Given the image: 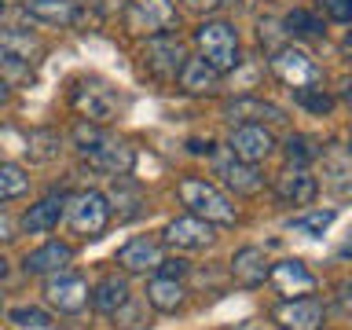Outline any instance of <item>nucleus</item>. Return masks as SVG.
<instances>
[{"label":"nucleus","mask_w":352,"mask_h":330,"mask_svg":"<svg viewBox=\"0 0 352 330\" xmlns=\"http://www.w3.org/2000/svg\"><path fill=\"white\" fill-rule=\"evenodd\" d=\"M74 143L81 151V158L92 165L96 173H107V176H125L132 169V151L121 143L118 136L96 129L92 121H81L74 129Z\"/></svg>","instance_id":"f257e3e1"},{"label":"nucleus","mask_w":352,"mask_h":330,"mask_svg":"<svg viewBox=\"0 0 352 330\" xmlns=\"http://www.w3.org/2000/svg\"><path fill=\"white\" fill-rule=\"evenodd\" d=\"M176 195H180V202L187 209H191V217L206 220V224H235V206H231V198L220 191L217 184L202 180V176L180 180Z\"/></svg>","instance_id":"f03ea898"},{"label":"nucleus","mask_w":352,"mask_h":330,"mask_svg":"<svg viewBox=\"0 0 352 330\" xmlns=\"http://www.w3.org/2000/svg\"><path fill=\"white\" fill-rule=\"evenodd\" d=\"M195 41L202 48V59L213 66V70H235L239 66V33L231 22H202L195 30Z\"/></svg>","instance_id":"7ed1b4c3"},{"label":"nucleus","mask_w":352,"mask_h":330,"mask_svg":"<svg viewBox=\"0 0 352 330\" xmlns=\"http://www.w3.org/2000/svg\"><path fill=\"white\" fill-rule=\"evenodd\" d=\"M66 220H70V228L77 231V235H85V239H92L99 235V231L107 228V220H110V202L99 191H81V195H74V198H66Z\"/></svg>","instance_id":"20e7f679"},{"label":"nucleus","mask_w":352,"mask_h":330,"mask_svg":"<svg viewBox=\"0 0 352 330\" xmlns=\"http://www.w3.org/2000/svg\"><path fill=\"white\" fill-rule=\"evenodd\" d=\"M125 22L140 37H158L169 26H176V8L173 0H129Z\"/></svg>","instance_id":"39448f33"},{"label":"nucleus","mask_w":352,"mask_h":330,"mask_svg":"<svg viewBox=\"0 0 352 330\" xmlns=\"http://www.w3.org/2000/svg\"><path fill=\"white\" fill-rule=\"evenodd\" d=\"M272 70H275V77H279L283 85H290V88H308V85L323 81V74H319L312 55L301 52V48H290V44L272 52Z\"/></svg>","instance_id":"423d86ee"},{"label":"nucleus","mask_w":352,"mask_h":330,"mask_svg":"<svg viewBox=\"0 0 352 330\" xmlns=\"http://www.w3.org/2000/svg\"><path fill=\"white\" fill-rule=\"evenodd\" d=\"M272 319L279 323V330H319L327 319V308L319 297L305 294V297H286L272 308Z\"/></svg>","instance_id":"0eeeda50"},{"label":"nucleus","mask_w":352,"mask_h":330,"mask_svg":"<svg viewBox=\"0 0 352 330\" xmlns=\"http://www.w3.org/2000/svg\"><path fill=\"white\" fill-rule=\"evenodd\" d=\"M88 283L81 275H70V272H55L48 275V283H44V297H48V305H55L59 312L66 316H77L81 308L88 305Z\"/></svg>","instance_id":"6e6552de"},{"label":"nucleus","mask_w":352,"mask_h":330,"mask_svg":"<svg viewBox=\"0 0 352 330\" xmlns=\"http://www.w3.org/2000/svg\"><path fill=\"white\" fill-rule=\"evenodd\" d=\"M74 107L85 114V121L103 125V121H110L118 114V96L103 81H81L74 88Z\"/></svg>","instance_id":"1a4fd4ad"},{"label":"nucleus","mask_w":352,"mask_h":330,"mask_svg":"<svg viewBox=\"0 0 352 330\" xmlns=\"http://www.w3.org/2000/svg\"><path fill=\"white\" fill-rule=\"evenodd\" d=\"M213 169H217V176H220V180H224L235 195H257L261 187H264V176L257 173V165L239 162L231 151H220V154H217Z\"/></svg>","instance_id":"9d476101"},{"label":"nucleus","mask_w":352,"mask_h":330,"mask_svg":"<svg viewBox=\"0 0 352 330\" xmlns=\"http://www.w3.org/2000/svg\"><path fill=\"white\" fill-rule=\"evenodd\" d=\"M275 147V140H272V132L257 125V121H250V125H239L235 132H231V143H228V151L235 154L239 162H250V165H257L264 162L272 154Z\"/></svg>","instance_id":"9b49d317"},{"label":"nucleus","mask_w":352,"mask_h":330,"mask_svg":"<svg viewBox=\"0 0 352 330\" xmlns=\"http://www.w3.org/2000/svg\"><path fill=\"white\" fill-rule=\"evenodd\" d=\"M162 239L169 242L173 250H206L209 242H213V224H206V220L187 213V217L169 220L162 231Z\"/></svg>","instance_id":"f8f14e48"},{"label":"nucleus","mask_w":352,"mask_h":330,"mask_svg":"<svg viewBox=\"0 0 352 330\" xmlns=\"http://www.w3.org/2000/svg\"><path fill=\"white\" fill-rule=\"evenodd\" d=\"M41 55H44V44L33 33L26 30L0 33V63L4 66H33V63H41Z\"/></svg>","instance_id":"ddd939ff"},{"label":"nucleus","mask_w":352,"mask_h":330,"mask_svg":"<svg viewBox=\"0 0 352 330\" xmlns=\"http://www.w3.org/2000/svg\"><path fill=\"white\" fill-rule=\"evenodd\" d=\"M184 44L176 37H154L147 44V70L158 77V81H176V74H180L184 66Z\"/></svg>","instance_id":"4468645a"},{"label":"nucleus","mask_w":352,"mask_h":330,"mask_svg":"<svg viewBox=\"0 0 352 330\" xmlns=\"http://www.w3.org/2000/svg\"><path fill=\"white\" fill-rule=\"evenodd\" d=\"M268 279L275 286V294H283V297H305V294L316 290V275L308 272L301 261H279V264H272Z\"/></svg>","instance_id":"2eb2a0df"},{"label":"nucleus","mask_w":352,"mask_h":330,"mask_svg":"<svg viewBox=\"0 0 352 330\" xmlns=\"http://www.w3.org/2000/svg\"><path fill=\"white\" fill-rule=\"evenodd\" d=\"M70 261H74V250L66 242H44L41 250L26 253L22 268H26V275H55L70 268Z\"/></svg>","instance_id":"dca6fc26"},{"label":"nucleus","mask_w":352,"mask_h":330,"mask_svg":"<svg viewBox=\"0 0 352 330\" xmlns=\"http://www.w3.org/2000/svg\"><path fill=\"white\" fill-rule=\"evenodd\" d=\"M63 209H66V195L63 191L44 195L37 206L26 209V217H22V231H26V235H44V231H52L55 224H59Z\"/></svg>","instance_id":"f3484780"},{"label":"nucleus","mask_w":352,"mask_h":330,"mask_svg":"<svg viewBox=\"0 0 352 330\" xmlns=\"http://www.w3.org/2000/svg\"><path fill=\"white\" fill-rule=\"evenodd\" d=\"M158 261H162V242L151 239V235H140V239H132L129 246L118 250V264L125 272H154Z\"/></svg>","instance_id":"a211bd4d"},{"label":"nucleus","mask_w":352,"mask_h":330,"mask_svg":"<svg viewBox=\"0 0 352 330\" xmlns=\"http://www.w3.org/2000/svg\"><path fill=\"white\" fill-rule=\"evenodd\" d=\"M316 191H319L316 176H308L305 169H286L275 180V195H279L283 206H312Z\"/></svg>","instance_id":"6ab92c4d"},{"label":"nucleus","mask_w":352,"mask_h":330,"mask_svg":"<svg viewBox=\"0 0 352 330\" xmlns=\"http://www.w3.org/2000/svg\"><path fill=\"white\" fill-rule=\"evenodd\" d=\"M268 257H264V250L257 246H242L235 257H231V275H235V283L239 286H261L264 279H268Z\"/></svg>","instance_id":"aec40b11"},{"label":"nucleus","mask_w":352,"mask_h":330,"mask_svg":"<svg viewBox=\"0 0 352 330\" xmlns=\"http://www.w3.org/2000/svg\"><path fill=\"white\" fill-rule=\"evenodd\" d=\"M180 88L191 96H213L220 88V70H213L206 59H184L180 66Z\"/></svg>","instance_id":"412c9836"},{"label":"nucleus","mask_w":352,"mask_h":330,"mask_svg":"<svg viewBox=\"0 0 352 330\" xmlns=\"http://www.w3.org/2000/svg\"><path fill=\"white\" fill-rule=\"evenodd\" d=\"M323 176H327V187L334 191L338 198L349 195V176H352V162H349V151L334 143V147L323 151Z\"/></svg>","instance_id":"4be33fe9"},{"label":"nucleus","mask_w":352,"mask_h":330,"mask_svg":"<svg viewBox=\"0 0 352 330\" xmlns=\"http://www.w3.org/2000/svg\"><path fill=\"white\" fill-rule=\"evenodd\" d=\"M88 301L96 305V312H103V316H114L118 308L129 301V283L121 279V275H107V279L99 283L92 294H88Z\"/></svg>","instance_id":"5701e85b"},{"label":"nucleus","mask_w":352,"mask_h":330,"mask_svg":"<svg viewBox=\"0 0 352 330\" xmlns=\"http://www.w3.org/2000/svg\"><path fill=\"white\" fill-rule=\"evenodd\" d=\"M184 279H165V275H154L151 286H147V301L158 308V312H176L184 305Z\"/></svg>","instance_id":"b1692460"},{"label":"nucleus","mask_w":352,"mask_h":330,"mask_svg":"<svg viewBox=\"0 0 352 330\" xmlns=\"http://www.w3.org/2000/svg\"><path fill=\"white\" fill-rule=\"evenodd\" d=\"M224 114H228V121H242V125H250V121H261V118L283 121V110L275 107V103H264V99H235V103L224 107Z\"/></svg>","instance_id":"393cba45"},{"label":"nucleus","mask_w":352,"mask_h":330,"mask_svg":"<svg viewBox=\"0 0 352 330\" xmlns=\"http://www.w3.org/2000/svg\"><path fill=\"white\" fill-rule=\"evenodd\" d=\"M22 8H26L33 19L52 22V26H66V22H74V15H77L74 0H22Z\"/></svg>","instance_id":"a878e982"},{"label":"nucleus","mask_w":352,"mask_h":330,"mask_svg":"<svg viewBox=\"0 0 352 330\" xmlns=\"http://www.w3.org/2000/svg\"><path fill=\"white\" fill-rule=\"evenodd\" d=\"M59 143H63L59 132H52V129H37V132H30V136H26L22 151L30 154V162H52L55 154H59Z\"/></svg>","instance_id":"bb28decb"},{"label":"nucleus","mask_w":352,"mask_h":330,"mask_svg":"<svg viewBox=\"0 0 352 330\" xmlns=\"http://www.w3.org/2000/svg\"><path fill=\"white\" fill-rule=\"evenodd\" d=\"M30 191V176L11 162H0V198H22Z\"/></svg>","instance_id":"cd10ccee"},{"label":"nucleus","mask_w":352,"mask_h":330,"mask_svg":"<svg viewBox=\"0 0 352 330\" xmlns=\"http://www.w3.org/2000/svg\"><path fill=\"white\" fill-rule=\"evenodd\" d=\"M283 26H286V33H297V37H323V22L305 8L290 11V15L283 19Z\"/></svg>","instance_id":"c85d7f7f"},{"label":"nucleus","mask_w":352,"mask_h":330,"mask_svg":"<svg viewBox=\"0 0 352 330\" xmlns=\"http://www.w3.org/2000/svg\"><path fill=\"white\" fill-rule=\"evenodd\" d=\"M334 209H316V213H305V217H294L290 228L294 231H305V235H323V231L334 224Z\"/></svg>","instance_id":"c756f323"},{"label":"nucleus","mask_w":352,"mask_h":330,"mask_svg":"<svg viewBox=\"0 0 352 330\" xmlns=\"http://www.w3.org/2000/svg\"><path fill=\"white\" fill-rule=\"evenodd\" d=\"M286 158H290L294 169H305L312 158H319V151L312 147V140H308V136H290V140H286Z\"/></svg>","instance_id":"7c9ffc66"},{"label":"nucleus","mask_w":352,"mask_h":330,"mask_svg":"<svg viewBox=\"0 0 352 330\" xmlns=\"http://www.w3.org/2000/svg\"><path fill=\"white\" fill-rule=\"evenodd\" d=\"M11 323H15V327H33V330H48V327H55L52 316L41 312V308H33V305L11 308Z\"/></svg>","instance_id":"2f4dec72"},{"label":"nucleus","mask_w":352,"mask_h":330,"mask_svg":"<svg viewBox=\"0 0 352 330\" xmlns=\"http://www.w3.org/2000/svg\"><path fill=\"white\" fill-rule=\"evenodd\" d=\"M294 96H297V103L308 107L312 114H327V110L334 107V99H330L323 88H312V85H308V88H294Z\"/></svg>","instance_id":"473e14b6"},{"label":"nucleus","mask_w":352,"mask_h":330,"mask_svg":"<svg viewBox=\"0 0 352 330\" xmlns=\"http://www.w3.org/2000/svg\"><path fill=\"white\" fill-rule=\"evenodd\" d=\"M319 8H323L334 22H341V26L352 19V0H319Z\"/></svg>","instance_id":"72a5a7b5"},{"label":"nucleus","mask_w":352,"mask_h":330,"mask_svg":"<svg viewBox=\"0 0 352 330\" xmlns=\"http://www.w3.org/2000/svg\"><path fill=\"white\" fill-rule=\"evenodd\" d=\"M154 272H158V275H165V279H184V275L187 272H191V268H187V261H180V257H169V261H158V268H154Z\"/></svg>","instance_id":"f704fd0d"},{"label":"nucleus","mask_w":352,"mask_h":330,"mask_svg":"<svg viewBox=\"0 0 352 330\" xmlns=\"http://www.w3.org/2000/svg\"><path fill=\"white\" fill-rule=\"evenodd\" d=\"M184 4L191 8V11H217L224 0H184Z\"/></svg>","instance_id":"c9c22d12"},{"label":"nucleus","mask_w":352,"mask_h":330,"mask_svg":"<svg viewBox=\"0 0 352 330\" xmlns=\"http://www.w3.org/2000/svg\"><path fill=\"white\" fill-rule=\"evenodd\" d=\"M8 239H15V235H11V220L4 213V206H0V242H8Z\"/></svg>","instance_id":"e433bc0d"},{"label":"nucleus","mask_w":352,"mask_h":330,"mask_svg":"<svg viewBox=\"0 0 352 330\" xmlns=\"http://www.w3.org/2000/svg\"><path fill=\"white\" fill-rule=\"evenodd\" d=\"M239 330H272L268 323H257V319H250V323H242Z\"/></svg>","instance_id":"4c0bfd02"},{"label":"nucleus","mask_w":352,"mask_h":330,"mask_svg":"<svg viewBox=\"0 0 352 330\" xmlns=\"http://www.w3.org/2000/svg\"><path fill=\"white\" fill-rule=\"evenodd\" d=\"M8 96H11V92H8V81H4V77H0V103H4Z\"/></svg>","instance_id":"58836bf2"},{"label":"nucleus","mask_w":352,"mask_h":330,"mask_svg":"<svg viewBox=\"0 0 352 330\" xmlns=\"http://www.w3.org/2000/svg\"><path fill=\"white\" fill-rule=\"evenodd\" d=\"M4 272H8V261H4V257H0V279H4Z\"/></svg>","instance_id":"ea45409f"},{"label":"nucleus","mask_w":352,"mask_h":330,"mask_svg":"<svg viewBox=\"0 0 352 330\" xmlns=\"http://www.w3.org/2000/svg\"><path fill=\"white\" fill-rule=\"evenodd\" d=\"M0 308H4V290H0Z\"/></svg>","instance_id":"a19ab883"},{"label":"nucleus","mask_w":352,"mask_h":330,"mask_svg":"<svg viewBox=\"0 0 352 330\" xmlns=\"http://www.w3.org/2000/svg\"><path fill=\"white\" fill-rule=\"evenodd\" d=\"M0 11H4V0H0Z\"/></svg>","instance_id":"79ce46f5"}]
</instances>
